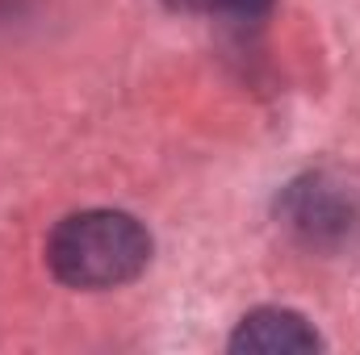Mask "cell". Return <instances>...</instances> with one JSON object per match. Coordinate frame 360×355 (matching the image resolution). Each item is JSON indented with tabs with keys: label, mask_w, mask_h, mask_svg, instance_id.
Masks as SVG:
<instances>
[{
	"label": "cell",
	"mask_w": 360,
	"mask_h": 355,
	"mask_svg": "<svg viewBox=\"0 0 360 355\" xmlns=\"http://www.w3.org/2000/svg\"><path fill=\"white\" fill-rule=\"evenodd\" d=\"M151 264V234L134 213L80 209L55 222L46 239V267L68 288H122Z\"/></svg>",
	"instance_id": "1"
},
{
	"label": "cell",
	"mask_w": 360,
	"mask_h": 355,
	"mask_svg": "<svg viewBox=\"0 0 360 355\" xmlns=\"http://www.w3.org/2000/svg\"><path fill=\"white\" fill-rule=\"evenodd\" d=\"M319 347H323L319 330L302 314L281 309V305L252 309L231 335V351H252V355H293V351H319Z\"/></svg>",
	"instance_id": "2"
},
{
	"label": "cell",
	"mask_w": 360,
	"mask_h": 355,
	"mask_svg": "<svg viewBox=\"0 0 360 355\" xmlns=\"http://www.w3.org/2000/svg\"><path fill=\"white\" fill-rule=\"evenodd\" d=\"M176 13H193V17H231V21H256L269 13L272 0H164Z\"/></svg>",
	"instance_id": "3"
}]
</instances>
